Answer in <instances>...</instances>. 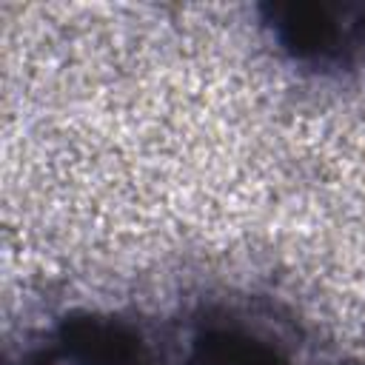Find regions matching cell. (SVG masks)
Segmentation results:
<instances>
[{
	"mask_svg": "<svg viewBox=\"0 0 365 365\" xmlns=\"http://www.w3.org/2000/svg\"><path fill=\"white\" fill-rule=\"evenodd\" d=\"M182 365H294L274 342L240 325H205L188 342Z\"/></svg>",
	"mask_w": 365,
	"mask_h": 365,
	"instance_id": "obj_3",
	"label": "cell"
},
{
	"mask_svg": "<svg viewBox=\"0 0 365 365\" xmlns=\"http://www.w3.org/2000/svg\"><path fill=\"white\" fill-rule=\"evenodd\" d=\"M348 365H351V362H348ZM359 365H365V362H359Z\"/></svg>",
	"mask_w": 365,
	"mask_h": 365,
	"instance_id": "obj_4",
	"label": "cell"
},
{
	"mask_svg": "<svg viewBox=\"0 0 365 365\" xmlns=\"http://www.w3.org/2000/svg\"><path fill=\"white\" fill-rule=\"evenodd\" d=\"M23 365H154V356L125 322L71 314L29 351Z\"/></svg>",
	"mask_w": 365,
	"mask_h": 365,
	"instance_id": "obj_2",
	"label": "cell"
},
{
	"mask_svg": "<svg viewBox=\"0 0 365 365\" xmlns=\"http://www.w3.org/2000/svg\"><path fill=\"white\" fill-rule=\"evenodd\" d=\"M259 23L294 66L348 71L365 63V3L277 0L259 6Z\"/></svg>",
	"mask_w": 365,
	"mask_h": 365,
	"instance_id": "obj_1",
	"label": "cell"
}]
</instances>
